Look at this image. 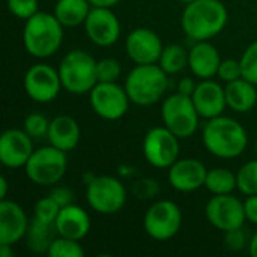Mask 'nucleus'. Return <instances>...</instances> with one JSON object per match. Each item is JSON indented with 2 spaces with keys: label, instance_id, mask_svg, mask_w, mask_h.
<instances>
[{
  "label": "nucleus",
  "instance_id": "nucleus-1",
  "mask_svg": "<svg viewBox=\"0 0 257 257\" xmlns=\"http://www.w3.org/2000/svg\"><path fill=\"white\" fill-rule=\"evenodd\" d=\"M229 21V12L221 0H194L182 12L181 24L193 41H209L220 35Z\"/></svg>",
  "mask_w": 257,
  "mask_h": 257
},
{
  "label": "nucleus",
  "instance_id": "nucleus-2",
  "mask_svg": "<svg viewBox=\"0 0 257 257\" xmlns=\"http://www.w3.org/2000/svg\"><path fill=\"white\" fill-rule=\"evenodd\" d=\"M202 140L211 155L223 160L242 155L248 146L245 128L236 119L223 114L208 120L202 133Z\"/></svg>",
  "mask_w": 257,
  "mask_h": 257
},
{
  "label": "nucleus",
  "instance_id": "nucleus-3",
  "mask_svg": "<svg viewBox=\"0 0 257 257\" xmlns=\"http://www.w3.org/2000/svg\"><path fill=\"white\" fill-rule=\"evenodd\" d=\"M23 42L27 53L36 59L51 57L59 51L63 42V26L48 12H36L26 20Z\"/></svg>",
  "mask_w": 257,
  "mask_h": 257
},
{
  "label": "nucleus",
  "instance_id": "nucleus-4",
  "mask_svg": "<svg viewBox=\"0 0 257 257\" xmlns=\"http://www.w3.org/2000/svg\"><path fill=\"white\" fill-rule=\"evenodd\" d=\"M167 84V72L157 63L136 65L125 80V89L131 102L140 107H149L161 101Z\"/></svg>",
  "mask_w": 257,
  "mask_h": 257
},
{
  "label": "nucleus",
  "instance_id": "nucleus-5",
  "mask_svg": "<svg viewBox=\"0 0 257 257\" xmlns=\"http://www.w3.org/2000/svg\"><path fill=\"white\" fill-rule=\"evenodd\" d=\"M62 87L72 95H86L98 83L96 60L84 50H72L59 65Z\"/></svg>",
  "mask_w": 257,
  "mask_h": 257
},
{
  "label": "nucleus",
  "instance_id": "nucleus-6",
  "mask_svg": "<svg viewBox=\"0 0 257 257\" xmlns=\"http://www.w3.org/2000/svg\"><path fill=\"white\" fill-rule=\"evenodd\" d=\"M66 169H68L66 152L54 148L53 145L35 149L30 160L24 166L29 181L41 187L59 184L65 176Z\"/></svg>",
  "mask_w": 257,
  "mask_h": 257
},
{
  "label": "nucleus",
  "instance_id": "nucleus-7",
  "mask_svg": "<svg viewBox=\"0 0 257 257\" xmlns=\"http://www.w3.org/2000/svg\"><path fill=\"white\" fill-rule=\"evenodd\" d=\"M161 119L164 126L176 137L188 139L197 131L200 114L191 96L176 92L163 101Z\"/></svg>",
  "mask_w": 257,
  "mask_h": 257
},
{
  "label": "nucleus",
  "instance_id": "nucleus-8",
  "mask_svg": "<svg viewBox=\"0 0 257 257\" xmlns=\"http://www.w3.org/2000/svg\"><path fill=\"white\" fill-rule=\"evenodd\" d=\"M126 197L128 194L125 187L113 176H93V179L87 182V205L101 215H113L122 211L126 203Z\"/></svg>",
  "mask_w": 257,
  "mask_h": 257
},
{
  "label": "nucleus",
  "instance_id": "nucleus-9",
  "mask_svg": "<svg viewBox=\"0 0 257 257\" xmlns=\"http://www.w3.org/2000/svg\"><path fill=\"white\" fill-rule=\"evenodd\" d=\"M143 227L152 239L161 242L169 241L175 238L182 227V212L175 202L158 200L146 211Z\"/></svg>",
  "mask_w": 257,
  "mask_h": 257
},
{
  "label": "nucleus",
  "instance_id": "nucleus-10",
  "mask_svg": "<svg viewBox=\"0 0 257 257\" xmlns=\"http://www.w3.org/2000/svg\"><path fill=\"white\" fill-rule=\"evenodd\" d=\"M89 102L96 116L104 120H119L123 117L130 107V96L125 86H119L116 81L105 83L98 81L89 92Z\"/></svg>",
  "mask_w": 257,
  "mask_h": 257
},
{
  "label": "nucleus",
  "instance_id": "nucleus-11",
  "mask_svg": "<svg viewBox=\"0 0 257 257\" xmlns=\"http://www.w3.org/2000/svg\"><path fill=\"white\" fill-rule=\"evenodd\" d=\"M143 155L152 167L169 169L179 160V137L166 126H155L145 136Z\"/></svg>",
  "mask_w": 257,
  "mask_h": 257
},
{
  "label": "nucleus",
  "instance_id": "nucleus-12",
  "mask_svg": "<svg viewBox=\"0 0 257 257\" xmlns=\"http://www.w3.org/2000/svg\"><path fill=\"white\" fill-rule=\"evenodd\" d=\"M23 84L27 96L38 104H48L54 101L60 89H63L59 69H54L47 63H36L30 66L24 75Z\"/></svg>",
  "mask_w": 257,
  "mask_h": 257
},
{
  "label": "nucleus",
  "instance_id": "nucleus-13",
  "mask_svg": "<svg viewBox=\"0 0 257 257\" xmlns=\"http://www.w3.org/2000/svg\"><path fill=\"white\" fill-rule=\"evenodd\" d=\"M206 218L209 224L218 230L229 232L233 229H239L247 221L244 202L232 194H220L214 196L206 208H205Z\"/></svg>",
  "mask_w": 257,
  "mask_h": 257
},
{
  "label": "nucleus",
  "instance_id": "nucleus-14",
  "mask_svg": "<svg viewBox=\"0 0 257 257\" xmlns=\"http://www.w3.org/2000/svg\"><path fill=\"white\" fill-rule=\"evenodd\" d=\"M84 30L87 38L98 47H111L120 38V21L111 8H93L90 9Z\"/></svg>",
  "mask_w": 257,
  "mask_h": 257
},
{
  "label": "nucleus",
  "instance_id": "nucleus-15",
  "mask_svg": "<svg viewBox=\"0 0 257 257\" xmlns=\"http://www.w3.org/2000/svg\"><path fill=\"white\" fill-rule=\"evenodd\" d=\"M164 50L161 38L148 27L134 29L125 41L126 56L136 65H149L158 63L161 53Z\"/></svg>",
  "mask_w": 257,
  "mask_h": 257
},
{
  "label": "nucleus",
  "instance_id": "nucleus-16",
  "mask_svg": "<svg viewBox=\"0 0 257 257\" xmlns=\"http://www.w3.org/2000/svg\"><path fill=\"white\" fill-rule=\"evenodd\" d=\"M33 149V139L18 128L6 130L0 137V161L8 169H21L30 160Z\"/></svg>",
  "mask_w": 257,
  "mask_h": 257
},
{
  "label": "nucleus",
  "instance_id": "nucleus-17",
  "mask_svg": "<svg viewBox=\"0 0 257 257\" xmlns=\"http://www.w3.org/2000/svg\"><path fill=\"white\" fill-rule=\"evenodd\" d=\"M208 169L197 158H181L169 167V184L179 193H193L205 187Z\"/></svg>",
  "mask_w": 257,
  "mask_h": 257
},
{
  "label": "nucleus",
  "instance_id": "nucleus-18",
  "mask_svg": "<svg viewBox=\"0 0 257 257\" xmlns=\"http://www.w3.org/2000/svg\"><path fill=\"white\" fill-rule=\"evenodd\" d=\"M30 221L14 200H0V245H14L26 238Z\"/></svg>",
  "mask_w": 257,
  "mask_h": 257
},
{
  "label": "nucleus",
  "instance_id": "nucleus-19",
  "mask_svg": "<svg viewBox=\"0 0 257 257\" xmlns=\"http://www.w3.org/2000/svg\"><path fill=\"white\" fill-rule=\"evenodd\" d=\"M191 98L200 117L208 120L221 116L227 107L224 87L212 78L202 80L197 84Z\"/></svg>",
  "mask_w": 257,
  "mask_h": 257
},
{
  "label": "nucleus",
  "instance_id": "nucleus-20",
  "mask_svg": "<svg viewBox=\"0 0 257 257\" xmlns=\"http://www.w3.org/2000/svg\"><path fill=\"white\" fill-rule=\"evenodd\" d=\"M220 63V51L208 41H197L188 51V68L200 80L215 77Z\"/></svg>",
  "mask_w": 257,
  "mask_h": 257
},
{
  "label": "nucleus",
  "instance_id": "nucleus-21",
  "mask_svg": "<svg viewBox=\"0 0 257 257\" xmlns=\"http://www.w3.org/2000/svg\"><path fill=\"white\" fill-rule=\"evenodd\" d=\"M54 226L57 236L81 241L90 230V217L81 206L71 203L60 209Z\"/></svg>",
  "mask_w": 257,
  "mask_h": 257
},
{
  "label": "nucleus",
  "instance_id": "nucleus-22",
  "mask_svg": "<svg viewBox=\"0 0 257 257\" xmlns=\"http://www.w3.org/2000/svg\"><path fill=\"white\" fill-rule=\"evenodd\" d=\"M80 136H81L80 125L72 116L59 114L50 120L47 139L50 145H53L57 149L66 154L74 151L80 143Z\"/></svg>",
  "mask_w": 257,
  "mask_h": 257
},
{
  "label": "nucleus",
  "instance_id": "nucleus-23",
  "mask_svg": "<svg viewBox=\"0 0 257 257\" xmlns=\"http://www.w3.org/2000/svg\"><path fill=\"white\" fill-rule=\"evenodd\" d=\"M226 102L227 107L236 113H248L257 104V86L251 81L238 78L235 81L226 83Z\"/></svg>",
  "mask_w": 257,
  "mask_h": 257
},
{
  "label": "nucleus",
  "instance_id": "nucleus-24",
  "mask_svg": "<svg viewBox=\"0 0 257 257\" xmlns=\"http://www.w3.org/2000/svg\"><path fill=\"white\" fill-rule=\"evenodd\" d=\"M90 9L89 0H57L53 14L63 27H77L84 24Z\"/></svg>",
  "mask_w": 257,
  "mask_h": 257
},
{
  "label": "nucleus",
  "instance_id": "nucleus-25",
  "mask_svg": "<svg viewBox=\"0 0 257 257\" xmlns=\"http://www.w3.org/2000/svg\"><path fill=\"white\" fill-rule=\"evenodd\" d=\"M54 235H57L54 224L44 223L33 217L26 235L27 245L33 253H48V248L56 238Z\"/></svg>",
  "mask_w": 257,
  "mask_h": 257
},
{
  "label": "nucleus",
  "instance_id": "nucleus-26",
  "mask_svg": "<svg viewBox=\"0 0 257 257\" xmlns=\"http://www.w3.org/2000/svg\"><path fill=\"white\" fill-rule=\"evenodd\" d=\"M205 188L214 196L232 194V191L236 190V173L224 167L208 170Z\"/></svg>",
  "mask_w": 257,
  "mask_h": 257
},
{
  "label": "nucleus",
  "instance_id": "nucleus-27",
  "mask_svg": "<svg viewBox=\"0 0 257 257\" xmlns=\"http://www.w3.org/2000/svg\"><path fill=\"white\" fill-rule=\"evenodd\" d=\"M158 65L167 72V75L179 74L188 66V51L179 44H170L164 47Z\"/></svg>",
  "mask_w": 257,
  "mask_h": 257
},
{
  "label": "nucleus",
  "instance_id": "nucleus-28",
  "mask_svg": "<svg viewBox=\"0 0 257 257\" xmlns=\"http://www.w3.org/2000/svg\"><path fill=\"white\" fill-rule=\"evenodd\" d=\"M236 188L244 196L257 194V160L241 166L236 173Z\"/></svg>",
  "mask_w": 257,
  "mask_h": 257
},
{
  "label": "nucleus",
  "instance_id": "nucleus-29",
  "mask_svg": "<svg viewBox=\"0 0 257 257\" xmlns=\"http://www.w3.org/2000/svg\"><path fill=\"white\" fill-rule=\"evenodd\" d=\"M48 256L50 257H83L84 250L80 245V241L65 238V236H57L51 242L48 248Z\"/></svg>",
  "mask_w": 257,
  "mask_h": 257
},
{
  "label": "nucleus",
  "instance_id": "nucleus-30",
  "mask_svg": "<svg viewBox=\"0 0 257 257\" xmlns=\"http://www.w3.org/2000/svg\"><path fill=\"white\" fill-rule=\"evenodd\" d=\"M60 209H62V206L51 196H47L36 202L35 209H33V217L44 223L54 224Z\"/></svg>",
  "mask_w": 257,
  "mask_h": 257
},
{
  "label": "nucleus",
  "instance_id": "nucleus-31",
  "mask_svg": "<svg viewBox=\"0 0 257 257\" xmlns=\"http://www.w3.org/2000/svg\"><path fill=\"white\" fill-rule=\"evenodd\" d=\"M48 128H50V120L41 113L27 114L23 125V130L32 139H45L48 136Z\"/></svg>",
  "mask_w": 257,
  "mask_h": 257
},
{
  "label": "nucleus",
  "instance_id": "nucleus-32",
  "mask_svg": "<svg viewBox=\"0 0 257 257\" xmlns=\"http://www.w3.org/2000/svg\"><path fill=\"white\" fill-rule=\"evenodd\" d=\"M239 62L242 68V77L257 86V41L245 48Z\"/></svg>",
  "mask_w": 257,
  "mask_h": 257
},
{
  "label": "nucleus",
  "instance_id": "nucleus-33",
  "mask_svg": "<svg viewBox=\"0 0 257 257\" xmlns=\"http://www.w3.org/2000/svg\"><path fill=\"white\" fill-rule=\"evenodd\" d=\"M122 66L119 60L113 57H104L96 62V74H98V81H105V83H113L117 81L120 77Z\"/></svg>",
  "mask_w": 257,
  "mask_h": 257
},
{
  "label": "nucleus",
  "instance_id": "nucleus-34",
  "mask_svg": "<svg viewBox=\"0 0 257 257\" xmlns=\"http://www.w3.org/2000/svg\"><path fill=\"white\" fill-rule=\"evenodd\" d=\"M6 6L14 17L24 21L39 12V0H6Z\"/></svg>",
  "mask_w": 257,
  "mask_h": 257
},
{
  "label": "nucleus",
  "instance_id": "nucleus-35",
  "mask_svg": "<svg viewBox=\"0 0 257 257\" xmlns=\"http://www.w3.org/2000/svg\"><path fill=\"white\" fill-rule=\"evenodd\" d=\"M217 75L224 83H230V81H235L238 78H242L241 62L236 60V59H224V60H221Z\"/></svg>",
  "mask_w": 257,
  "mask_h": 257
},
{
  "label": "nucleus",
  "instance_id": "nucleus-36",
  "mask_svg": "<svg viewBox=\"0 0 257 257\" xmlns=\"http://www.w3.org/2000/svg\"><path fill=\"white\" fill-rule=\"evenodd\" d=\"M224 245L232 250V251H239L245 247H248L247 244V235L242 230V227L239 229H233L229 232H224Z\"/></svg>",
  "mask_w": 257,
  "mask_h": 257
},
{
  "label": "nucleus",
  "instance_id": "nucleus-37",
  "mask_svg": "<svg viewBox=\"0 0 257 257\" xmlns=\"http://www.w3.org/2000/svg\"><path fill=\"white\" fill-rule=\"evenodd\" d=\"M50 196H51L62 208L66 206V205H71V203L74 202V194H72L71 190L66 188V187H57V188H54V190L51 191Z\"/></svg>",
  "mask_w": 257,
  "mask_h": 257
},
{
  "label": "nucleus",
  "instance_id": "nucleus-38",
  "mask_svg": "<svg viewBox=\"0 0 257 257\" xmlns=\"http://www.w3.org/2000/svg\"><path fill=\"white\" fill-rule=\"evenodd\" d=\"M244 209H245V218L251 224L257 226V194L247 196L244 202Z\"/></svg>",
  "mask_w": 257,
  "mask_h": 257
},
{
  "label": "nucleus",
  "instance_id": "nucleus-39",
  "mask_svg": "<svg viewBox=\"0 0 257 257\" xmlns=\"http://www.w3.org/2000/svg\"><path fill=\"white\" fill-rule=\"evenodd\" d=\"M196 87H197V84L191 77H184L178 83V92H181L184 95H188V96H191L194 93Z\"/></svg>",
  "mask_w": 257,
  "mask_h": 257
},
{
  "label": "nucleus",
  "instance_id": "nucleus-40",
  "mask_svg": "<svg viewBox=\"0 0 257 257\" xmlns=\"http://www.w3.org/2000/svg\"><path fill=\"white\" fill-rule=\"evenodd\" d=\"M120 0H89V3L93 8H113L119 3Z\"/></svg>",
  "mask_w": 257,
  "mask_h": 257
},
{
  "label": "nucleus",
  "instance_id": "nucleus-41",
  "mask_svg": "<svg viewBox=\"0 0 257 257\" xmlns=\"http://www.w3.org/2000/svg\"><path fill=\"white\" fill-rule=\"evenodd\" d=\"M248 253H250V256L257 257V230L248 242Z\"/></svg>",
  "mask_w": 257,
  "mask_h": 257
},
{
  "label": "nucleus",
  "instance_id": "nucleus-42",
  "mask_svg": "<svg viewBox=\"0 0 257 257\" xmlns=\"http://www.w3.org/2000/svg\"><path fill=\"white\" fill-rule=\"evenodd\" d=\"M6 196H8V181L5 176H2V179H0V199L3 200V199H6Z\"/></svg>",
  "mask_w": 257,
  "mask_h": 257
},
{
  "label": "nucleus",
  "instance_id": "nucleus-43",
  "mask_svg": "<svg viewBox=\"0 0 257 257\" xmlns=\"http://www.w3.org/2000/svg\"><path fill=\"white\" fill-rule=\"evenodd\" d=\"M0 256L2 257H12L14 251H12V245H0Z\"/></svg>",
  "mask_w": 257,
  "mask_h": 257
},
{
  "label": "nucleus",
  "instance_id": "nucleus-44",
  "mask_svg": "<svg viewBox=\"0 0 257 257\" xmlns=\"http://www.w3.org/2000/svg\"><path fill=\"white\" fill-rule=\"evenodd\" d=\"M181 3H185V5H188V3H191V2H194V0H179Z\"/></svg>",
  "mask_w": 257,
  "mask_h": 257
},
{
  "label": "nucleus",
  "instance_id": "nucleus-45",
  "mask_svg": "<svg viewBox=\"0 0 257 257\" xmlns=\"http://www.w3.org/2000/svg\"><path fill=\"white\" fill-rule=\"evenodd\" d=\"M256 155H257V143H256Z\"/></svg>",
  "mask_w": 257,
  "mask_h": 257
}]
</instances>
